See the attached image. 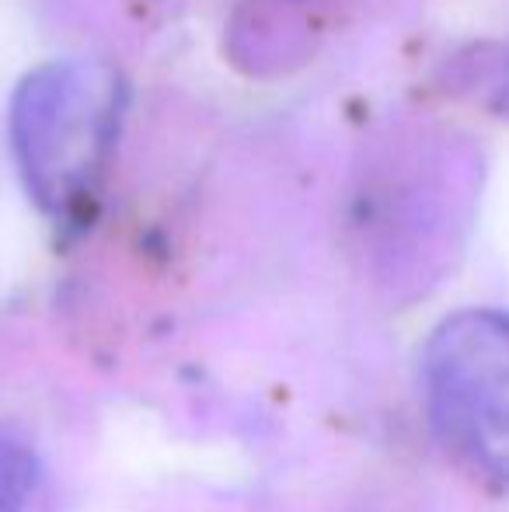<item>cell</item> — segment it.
Here are the masks:
<instances>
[{"mask_svg":"<svg viewBox=\"0 0 509 512\" xmlns=\"http://www.w3.org/2000/svg\"><path fill=\"white\" fill-rule=\"evenodd\" d=\"M35 485V460L11 432L0 429V512H25Z\"/></svg>","mask_w":509,"mask_h":512,"instance_id":"3","label":"cell"},{"mask_svg":"<svg viewBox=\"0 0 509 512\" xmlns=\"http://www.w3.org/2000/svg\"><path fill=\"white\" fill-rule=\"evenodd\" d=\"M116 112V77L95 63H56L28 77L14 108V147L42 206L67 209L88 196L109 154Z\"/></svg>","mask_w":509,"mask_h":512,"instance_id":"1","label":"cell"},{"mask_svg":"<svg viewBox=\"0 0 509 512\" xmlns=\"http://www.w3.org/2000/svg\"><path fill=\"white\" fill-rule=\"evenodd\" d=\"M422 391L454 453L489 478L509 481V314L447 317L422 352Z\"/></svg>","mask_w":509,"mask_h":512,"instance_id":"2","label":"cell"}]
</instances>
